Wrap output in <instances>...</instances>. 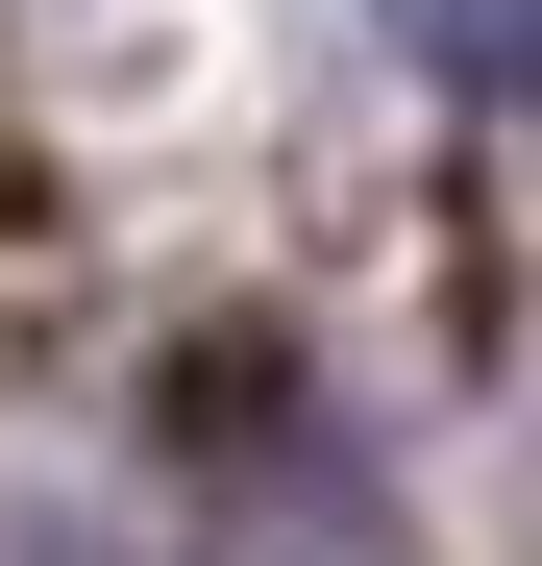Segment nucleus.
Returning <instances> with one entry per match:
<instances>
[{
  "instance_id": "f257e3e1",
  "label": "nucleus",
  "mask_w": 542,
  "mask_h": 566,
  "mask_svg": "<svg viewBox=\"0 0 542 566\" xmlns=\"http://www.w3.org/2000/svg\"><path fill=\"white\" fill-rule=\"evenodd\" d=\"M395 50L444 99H542V0H395Z\"/></svg>"
}]
</instances>
